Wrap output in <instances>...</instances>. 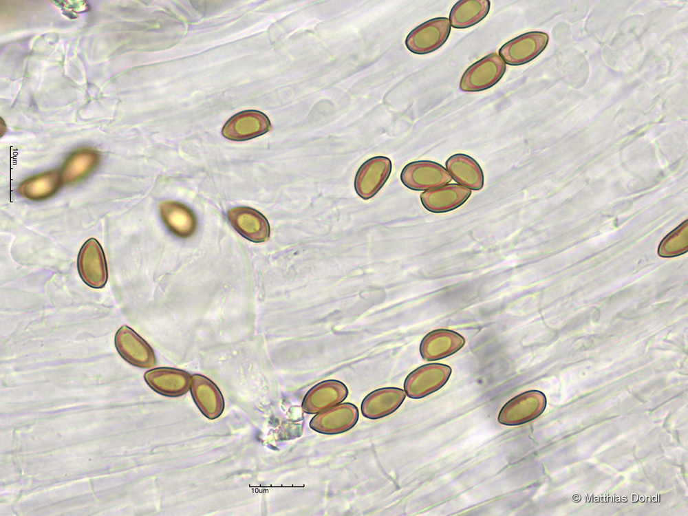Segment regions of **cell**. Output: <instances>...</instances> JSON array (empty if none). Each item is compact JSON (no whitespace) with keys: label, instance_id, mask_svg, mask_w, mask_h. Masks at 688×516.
<instances>
[{"label":"cell","instance_id":"obj_4","mask_svg":"<svg viewBox=\"0 0 688 516\" xmlns=\"http://www.w3.org/2000/svg\"><path fill=\"white\" fill-rule=\"evenodd\" d=\"M451 373V367L441 363L420 366L407 376L404 383L405 392L414 399L425 397L442 387Z\"/></svg>","mask_w":688,"mask_h":516},{"label":"cell","instance_id":"obj_8","mask_svg":"<svg viewBox=\"0 0 688 516\" xmlns=\"http://www.w3.org/2000/svg\"><path fill=\"white\" fill-rule=\"evenodd\" d=\"M391 162L385 156L366 160L358 169L354 179L357 195L364 200L374 197L384 186L391 171Z\"/></svg>","mask_w":688,"mask_h":516},{"label":"cell","instance_id":"obj_17","mask_svg":"<svg viewBox=\"0 0 688 516\" xmlns=\"http://www.w3.org/2000/svg\"><path fill=\"white\" fill-rule=\"evenodd\" d=\"M160 214L167 229L180 238L192 236L197 228V218L186 205L176 201H164L160 204Z\"/></svg>","mask_w":688,"mask_h":516},{"label":"cell","instance_id":"obj_9","mask_svg":"<svg viewBox=\"0 0 688 516\" xmlns=\"http://www.w3.org/2000/svg\"><path fill=\"white\" fill-rule=\"evenodd\" d=\"M114 344L120 356L129 364L141 368L155 365L151 346L129 326L122 325L116 332Z\"/></svg>","mask_w":688,"mask_h":516},{"label":"cell","instance_id":"obj_14","mask_svg":"<svg viewBox=\"0 0 688 516\" xmlns=\"http://www.w3.org/2000/svg\"><path fill=\"white\" fill-rule=\"evenodd\" d=\"M465 343L458 333L447 329L430 332L422 340L420 346L423 359L431 361L449 356L460 350Z\"/></svg>","mask_w":688,"mask_h":516},{"label":"cell","instance_id":"obj_21","mask_svg":"<svg viewBox=\"0 0 688 516\" xmlns=\"http://www.w3.org/2000/svg\"><path fill=\"white\" fill-rule=\"evenodd\" d=\"M446 167L453 180L464 186L473 190L483 187L482 170L471 156L463 153L453 155L447 160Z\"/></svg>","mask_w":688,"mask_h":516},{"label":"cell","instance_id":"obj_12","mask_svg":"<svg viewBox=\"0 0 688 516\" xmlns=\"http://www.w3.org/2000/svg\"><path fill=\"white\" fill-rule=\"evenodd\" d=\"M233 227L247 239L260 243L270 237V225L266 217L259 211L247 206L230 208L227 213Z\"/></svg>","mask_w":688,"mask_h":516},{"label":"cell","instance_id":"obj_5","mask_svg":"<svg viewBox=\"0 0 688 516\" xmlns=\"http://www.w3.org/2000/svg\"><path fill=\"white\" fill-rule=\"evenodd\" d=\"M546 406V398L539 391L524 392L508 401L501 409L497 420L505 425H519L538 417Z\"/></svg>","mask_w":688,"mask_h":516},{"label":"cell","instance_id":"obj_2","mask_svg":"<svg viewBox=\"0 0 688 516\" xmlns=\"http://www.w3.org/2000/svg\"><path fill=\"white\" fill-rule=\"evenodd\" d=\"M451 32L449 19L447 17L433 18L412 30L407 36L405 45L416 54H427L442 46Z\"/></svg>","mask_w":688,"mask_h":516},{"label":"cell","instance_id":"obj_11","mask_svg":"<svg viewBox=\"0 0 688 516\" xmlns=\"http://www.w3.org/2000/svg\"><path fill=\"white\" fill-rule=\"evenodd\" d=\"M271 129L269 118L264 113L248 110L232 116L224 125L222 135L231 140L242 141L267 133Z\"/></svg>","mask_w":688,"mask_h":516},{"label":"cell","instance_id":"obj_18","mask_svg":"<svg viewBox=\"0 0 688 516\" xmlns=\"http://www.w3.org/2000/svg\"><path fill=\"white\" fill-rule=\"evenodd\" d=\"M405 396V392L396 387L376 389L364 398L361 403V413L369 419L384 418L397 410Z\"/></svg>","mask_w":688,"mask_h":516},{"label":"cell","instance_id":"obj_7","mask_svg":"<svg viewBox=\"0 0 688 516\" xmlns=\"http://www.w3.org/2000/svg\"><path fill=\"white\" fill-rule=\"evenodd\" d=\"M548 42V35L542 32H528L504 43L499 55L509 65L526 64L540 54Z\"/></svg>","mask_w":688,"mask_h":516},{"label":"cell","instance_id":"obj_20","mask_svg":"<svg viewBox=\"0 0 688 516\" xmlns=\"http://www.w3.org/2000/svg\"><path fill=\"white\" fill-rule=\"evenodd\" d=\"M62 184L61 171L53 169L27 178L19 184L18 192L28 200L41 201L55 195Z\"/></svg>","mask_w":688,"mask_h":516},{"label":"cell","instance_id":"obj_19","mask_svg":"<svg viewBox=\"0 0 688 516\" xmlns=\"http://www.w3.org/2000/svg\"><path fill=\"white\" fill-rule=\"evenodd\" d=\"M99 153L89 148L78 149L70 154L61 171L63 184H76L89 175L98 166Z\"/></svg>","mask_w":688,"mask_h":516},{"label":"cell","instance_id":"obj_15","mask_svg":"<svg viewBox=\"0 0 688 516\" xmlns=\"http://www.w3.org/2000/svg\"><path fill=\"white\" fill-rule=\"evenodd\" d=\"M147 385L155 391L166 396H178L187 392L191 378L189 373L173 368L158 367L144 375Z\"/></svg>","mask_w":688,"mask_h":516},{"label":"cell","instance_id":"obj_1","mask_svg":"<svg viewBox=\"0 0 688 516\" xmlns=\"http://www.w3.org/2000/svg\"><path fill=\"white\" fill-rule=\"evenodd\" d=\"M506 69V63L498 54H489L466 69L460 81V89L468 92L489 89L499 81Z\"/></svg>","mask_w":688,"mask_h":516},{"label":"cell","instance_id":"obj_16","mask_svg":"<svg viewBox=\"0 0 688 516\" xmlns=\"http://www.w3.org/2000/svg\"><path fill=\"white\" fill-rule=\"evenodd\" d=\"M471 194V189L460 184H450L423 192L420 195V200L427 210L444 213L461 206Z\"/></svg>","mask_w":688,"mask_h":516},{"label":"cell","instance_id":"obj_22","mask_svg":"<svg viewBox=\"0 0 688 516\" xmlns=\"http://www.w3.org/2000/svg\"><path fill=\"white\" fill-rule=\"evenodd\" d=\"M490 6L488 0H460L451 10L450 24L458 29L471 27L487 16Z\"/></svg>","mask_w":688,"mask_h":516},{"label":"cell","instance_id":"obj_23","mask_svg":"<svg viewBox=\"0 0 688 516\" xmlns=\"http://www.w3.org/2000/svg\"><path fill=\"white\" fill-rule=\"evenodd\" d=\"M191 390L195 402L201 411L204 406L212 405L219 416L224 409V400L217 387L206 377L195 374L191 378Z\"/></svg>","mask_w":688,"mask_h":516},{"label":"cell","instance_id":"obj_13","mask_svg":"<svg viewBox=\"0 0 688 516\" xmlns=\"http://www.w3.org/2000/svg\"><path fill=\"white\" fill-rule=\"evenodd\" d=\"M348 389L342 382L327 380L312 387L305 395L301 407L306 413H316L343 402Z\"/></svg>","mask_w":688,"mask_h":516},{"label":"cell","instance_id":"obj_6","mask_svg":"<svg viewBox=\"0 0 688 516\" xmlns=\"http://www.w3.org/2000/svg\"><path fill=\"white\" fill-rule=\"evenodd\" d=\"M81 279L88 286L103 288L108 278L107 266L102 246L95 238H89L82 246L77 259Z\"/></svg>","mask_w":688,"mask_h":516},{"label":"cell","instance_id":"obj_3","mask_svg":"<svg viewBox=\"0 0 688 516\" xmlns=\"http://www.w3.org/2000/svg\"><path fill=\"white\" fill-rule=\"evenodd\" d=\"M451 179L449 172L442 165L429 160L411 162L405 166L400 173L402 184L414 191L443 186Z\"/></svg>","mask_w":688,"mask_h":516},{"label":"cell","instance_id":"obj_10","mask_svg":"<svg viewBox=\"0 0 688 516\" xmlns=\"http://www.w3.org/2000/svg\"><path fill=\"white\" fill-rule=\"evenodd\" d=\"M358 419V410L352 403L336 405L315 415L310 427L320 433L335 435L351 429Z\"/></svg>","mask_w":688,"mask_h":516}]
</instances>
